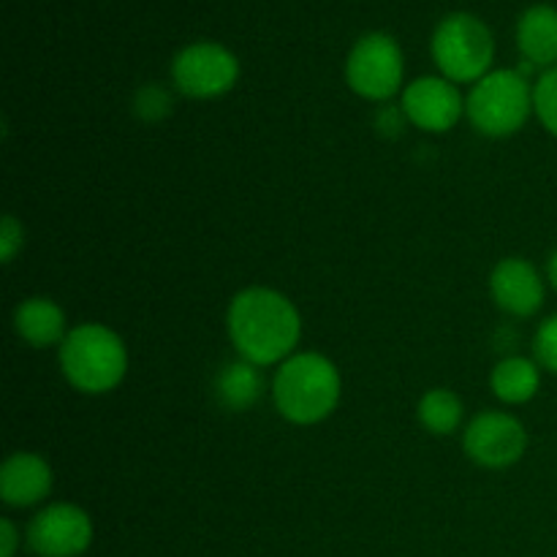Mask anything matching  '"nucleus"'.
<instances>
[{"label":"nucleus","mask_w":557,"mask_h":557,"mask_svg":"<svg viewBox=\"0 0 557 557\" xmlns=\"http://www.w3.org/2000/svg\"><path fill=\"white\" fill-rule=\"evenodd\" d=\"M408 117L403 112V107H381L379 114H375V128L386 136H397L403 128H406Z\"/></svg>","instance_id":"nucleus-22"},{"label":"nucleus","mask_w":557,"mask_h":557,"mask_svg":"<svg viewBox=\"0 0 557 557\" xmlns=\"http://www.w3.org/2000/svg\"><path fill=\"white\" fill-rule=\"evenodd\" d=\"M466 114L484 136L500 139L517 134L533 114V87L522 71H490L468 92Z\"/></svg>","instance_id":"nucleus-4"},{"label":"nucleus","mask_w":557,"mask_h":557,"mask_svg":"<svg viewBox=\"0 0 557 557\" xmlns=\"http://www.w3.org/2000/svg\"><path fill=\"white\" fill-rule=\"evenodd\" d=\"M547 281L553 283V288L557 292V250L549 256V264H547Z\"/></svg>","instance_id":"nucleus-24"},{"label":"nucleus","mask_w":557,"mask_h":557,"mask_svg":"<svg viewBox=\"0 0 557 557\" xmlns=\"http://www.w3.org/2000/svg\"><path fill=\"white\" fill-rule=\"evenodd\" d=\"M65 310L49 297H30L14 310V330L27 346L49 348L60 346L69 335Z\"/></svg>","instance_id":"nucleus-13"},{"label":"nucleus","mask_w":557,"mask_h":557,"mask_svg":"<svg viewBox=\"0 0 557 557\" xmlns=\"http://www.w3.org/2000/svg\"><path fill=\"white\" fill-rule=\"evenodd\" d=\"M134 112L147 123L163 120L172 112V92L161 85H145L134 96Z\"/></svg>","instance_id":"nucleus-19"},{"label":"nucleus","mask_w":557,"mask_h":557,"mask_svg":"<svg viewBox=\"0 0 557 557\" xmlns=\"http://www.w3.org/2000/svg\"><path fill=\"white\" fill-rule=\"evenodd\" d=\"M52 468L36 451H14L0 466V498L14 509L38 506L52 493Z\"/></svg>","instance_id":"nucleus-12"},{"label":"nucleus","mask_w":557,"mask_h":557,"mask_svg":"<svg viewBox=\"0 0 557 557\" xmlns=\"http://www.w3.org/2000/svg\"><path fill=\"white\" fill-rule=\"evenodd\" d=\"M435 65L455 85L479 82L490 74L495 58V41L490 27L473 14H449L435 27L430 44Z\"/></svg>","instance_id":"nucleus-5"},{"label":"nucleus","mask_w":557,"mask_h":557,"mask_svg":"<svg viewBox=\"0 0 557 557\" xmlns=\"http://www.w3.org/2000/svg\"><path fill=\"white\" fill-rule=\"evenodd\" d=\"M343 381L335 362L324 354H292L277 368L272 381V400L292 424H319L341 403Z\"/></svg>","instance_id":"nucleus-2"},{"label":"nucleus","mask_w":557,"mask_h":557,"mask_svg":"<svg viewBox=\"0 0 557 557\" xmlns=\"http://www.w3.org/2000/svg\"><path fill=\"white\" fill-rule=\"evenodd\" d=\"M25 544L36 557H79L92 544V520L76 504H49L27 522Z\"/></svg>","instance_id":"nucleus-8"},{"label":"nucleus","mask_w":557,"mask_h":557,"mask_svg":"<svg viewBox=\"0 0 557 557\" xmlns=\"http://www.w3.org/2000/svg\"><path fill=\"white\" fill-rule=\"evenodd\" d=\"M226 326L239 359L256 368L283 364L302 337V319L292 299L264 286H250L232 299Z\"/></svg>","instance_id":"nucleus-1"},{"label":"nucleus","mask_w":557,"mask_h":557,"mask_svg":"<svg viewBox=\"0 0 557 557\" xmlns=\"http://www.w3.org/2000/svg\"><path fill=\"white\" fill-rule=\"evenodd\" d=\"M22 536L11 520H0V557H14L20 553Z\"/></svg>","instance_id":"nucleus-23"},{"label":"nucleus","mask_w":557,"mask_h":557,"mask_svg":"<svg viewBox=\"0 0 557 557\" xmlns=\"http://www.w3.org/2000/svg\"><path fill=\"white\" fill-rule=\"evenodd\" d=\"M466 455L476 466L500 471L522 460L528 449L525 424L506 411H484L471 419L462 435Z\"/></svg>","instance_id":"nucleus-9"},{"label":"nucleus","mask_w":557,"mask_h":557,"mask_svg":"<svg viewBox=\"0 0 557 557\" xmlns=\"http://www.w3.org/2000/svg\"><path fill=\"white\" fill-rule=\"evenodd\" d=\"M533 354H536L539 368L557 375V315H549L533 337Z\"/></svg>","instance_id":"nucleus-20"},{"label":"nucleus","mask_w":557,"mask_h":557,"mask_svg":"<svg viewBox=\"0 0 557 557\" xmlns=\"http://www.w3.org/2000/svg\"><path fill=\"white\" fill-rule=\"evenodd\" d=\"M346 82L368 101H389L403 85L400 44L386 33H368L359 38L348 52Z\"/></svg>","instance_id":"nucleus-7"},{"label":"nucleus","mask_w":557,"mask_h":557,"mask_svg":"<svg viewBox=\"0 0 557 557\" xmlns=\"http://www.w3.org/2000/svg\"><path fill=\"white\" fill-rule=\"evenodd\" d=\"M400 107L406 112L408 123L428 131V134H446V131L460 123L462 112H466L462 92L446 76H419V79H413L403 90Z\"/></svg>","instance_id":"nucleus-10"},{"label":"nucleus","mask_w":557,"mask_h":557,"mask_svg":"<svg viewBox=\"0 0 557 557\" xmlns=\"http://www.w3.org/2000/svg\"><path fill=\"white\" fill-rule=\"evenodd\" d=\"M517 47L528 65L553 69L557 65V9L539 3L531 5L517 22Z\"/></svg>","instance_id":"nucleus-14"},{"label":"nucleus","mask_w":557,"mask_h":557,"mask_svg":"<svg viewBox=\"0 0 557 557\" xmlns=\"http://www.w3.org/2000/svg\"><path fill=\"white\" fill-rule=\"evenodd\" d=\"M172 79L183 96L221 98L237 85L239 60L232 49L215 41H196L180 49L172 60Z\"/></svg>","instance_id":"nucleus-6"},{"label":"nucleus","mask_w":557,"mask_h":557,"mask_svg":"<svg viewBox=\"0 0 557 557\" xmlns=\"http://www.w3.org/2000/svg\"><path fill=\"white\" fill-rule=\"evenodd\" d=\"M22 245H25V228H22V223L14 215H5L3 223H0V256H3V264L14 261Z\"/></svg>","instance_id":"nucleus-21"},{"label":"nucleus","mask_w":557,"mask_h":557,"mask_svg":"<svg viewBox=\"0 0 557 557\" xmlns=\"http://www.w3.org/2000/svg\"><path fill=\"white\" fill-rule=\"evenodd\" d=\"M544 292L547 288H544L542 272L520 256H511V259L495 264L493 275H490V294H493L495 305L517 319L539 313L544 305Z\"/></svg>","instance_id":"nucleus-11"},{"label":"nucleus","mask_w":557,"mask_h":557,"mask_svg":"<svg viewBox=\"0 0 557 557\" xmlns=\"http://www.w3.org/2000/svg\"><path fill=\"white\" fill-rule=\"evenodd\" d=\"M462 400L451 389H430L419 400L417 417L433 435H451L462 422Z\"/></svg>","instance_id":"nucleus-17"},{"label":"nucleus","mask_w":557,"mask_h":557,"mask_svg":"<svg viewBox=\"0 0 557 557\" xmlns=\"http://www.w3.org/2000/svg\"><path fill=\"white\" fill-rule=\"evenodd\" d=\"M60 370L76 392L107 395L128 373V351L109 326L79 324L60 343Z\"/></svg>","instance_id":"nucleus-3"},{"label":"nucleus","mask_w":557,"mask_h":557,"mask_svg":"<svg viewBox=\"0 0 557 557\" xmlns=\"http://www.w3.org/2000/svg\"><path fill=\"white\" fill-rule=\"evenodd\" d=\"M490 386H493V395L500 403H506V406H522V403L536 397L539 386H542V368H539L536 359H500L495 364L493 375H490Z\"/></svg>","instance_id":"nucleus-15"},{"label":"nucleus","mask_w":557,"mask_h":557,"mask_svg":"<svg viewBox=\"0 0 557 557\" xmlns=\"http://www.w3.org/2000/svg\"><path fill=\"white\" fill-rule=\"evenodd\" d=\"M533 112L539 123L557 136V65L544 71L533 85Z\"/></svg>","instance_id":"nucleus-18"},{"label":"nucleus","mask_w":557,"mask_h":557,"mask_svg":"<svg viewBox=\"0 0 557 557\" xmlns=\"http://www.w3.org/2000/svg\"><path fill=\"white\" fill-rule=\"evenodd\" d=\"M215 392L223 408H228V411H248V408L259 403L261 392H264V375H261V368L245 362V359H237V362H228L218 373Z\"/></svg>","instance_id":"nucleus-16"}]
</instances>
